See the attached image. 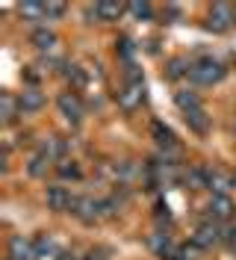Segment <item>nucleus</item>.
Listing matches in <instances>:
<instances>
[{
    "label": "nucleus",
    "instance_id": "22",
    "mask_svg": "<svg viewBox=\"0 0 236 260\" xmlns=\"http://www.w3.org/2000/svg\"><path fill=\"white\" fill-rule=\"evenodd\" d=\"M65 77L74 83V86H86V74H83V68H77V65H71V68L65 71Z\"/></svg>",
    "mask_w": 236,
    "mask_h": 260
},
{
    "label": "nucleus",
    "instance_id": "16",
    "mask_svg": "<svg viewBox=\"0 0 236 260\" xmlns=\"http://www.w3.org/2000/svg\"><path fill=\"white\" fill-rule=\"evenodd\" d=\"M32 251H36V260H47V257H56V245L50 237H36L32 243Z\"/></svg>",
    "mask_w": 236,
    "mask_h": 260
},
{
    "label": "nucleus",
    "instance_id": "29",
    "mask_svg": "<svg viewBox=\"0 0 236 260\" xmlns=\"http://www.w3.org/2000/svg\"><path fill=\"white\" fill-rule=\"evenodd\" d=\"M89 260H100V257H97V254H89Z\"/></svg>",
    "mask_w": 236,
    "mask_h": 260
},
{
    "label": "nucleus",
    "instance_id": "2",
    "mask_svg": "<svg viewBox=\"0 0 236 260\" xmlns=\"http://www.w3.org/2000/svg\"><path fill=\"white\" fill-rule=\"evenodd\" d=\"M68 210L74 213L80 222H86V225H89V222H94L97 216H104V204H100L97 198H89V195H86V198H74Z\"/></svg>",
    "mask_w": 236,
    "mask_h": 260
},
{
    "label": "nucleus",
    "instance_id": "12",
    "mask_svg": "<svg viewBox=\"0 0 236 260\" xmlns=\"http://www.w3.org/2000/svg\"><path fill=\"white\" fill-rule=\"evenodd\" d=\"M18 12H21V18H27L30 24H39V21L47 18V6L45 3H21Z\"/></svg>",
    "mask_w": 236,
    "mask_h": 260
},
{
    "label": "nucleus",
    "instance_id": "3",
    "mask_svg": "<svg viewBox=\"0 0 236 260\" xmlns=\"http://www.w3.org/2000/svg\"><path fill=\"white\" fill-rule=\"evenodd\" d=\"M56 107H59L62 118L71 121V124H77L80 118H83V104H80V98L74 92H62V95L56 98Z\"/></svg>",
    "mask_w": 236,
    "mask_h": 260
},
{
    "label": "nucleus",
    "instance_id": "17",
    "mask_svg": "<svg viewBox=\"0 0 236 260\" xmlns=\"http://www.w3.org/2000/svg\"><path fill=\"white\" fill-rule=\"evenodd\" d=\"M94 9H97V21H115V18H121L124 12V6L121 3H94Z\"/></svg>",
    "mask_w": 236,
    "mask_h": 260
},
{
    "label": "nucleus",
    "instance_id": "30",
    "mask_svg": "<svg viewBox=\"0 0 236 260\" xmlns=\"http://www.w3.org/2000/svg\"><path fill=\"white\" fill-rule=\"evenodd\" d=\"M233 186H236V178H233Z\"/></svg>",
    "mask_w": 236,
    "mask_h": 260
},
{
    "label": "nucleus",
    "instance_id": "13",
    "mask_svg": "<svg viewBox=\"0 0 236 260\" xmlns=\"http://www.w3.org/2000/svg\"><path fill=\"white\" fill-rule=\"evenodd\" d=\"M183 118H186L189 130H192V133H198V136H204L207 130H210V118H207V113H204V110H195V113H186Z\"/></svg>",
    "mask_w": 236,
    "mask_h": 260
},
{
    "label": "nucleus",
    "instance_id": "18",
    "mask_svg": "<svg viewBox=\"0 0 236 260\" xmlns=\"http://www.w3.org/2000/svg\"><path fill=\"white\" fill-rule=\"evenodd\" d=\"M0 110H3V124H12V121H15V110H21V107H18L15 104V98L9 95V92H3V95H0Z\"/></svg>",
    "mask_w": 236,
    "mask_h": 260
},
{
    "label": "nucleus",
    "instance_id": "28",
    "mask_svg": "<svg viewBox=\"0 0 236 260\" xmlns=\"http://www.w3.org/2000/svg\"><path fill=\"white\" fill-rule=\"evenodd\" d=\"M53 260H74V254H68V251H59V254H56Z\"/></svg>",
    "mask_w": 236,
    "mask_h": 260
},
{
    "label": "nucleus",
    "instance_id": "15",
    "mask_svg": "<svg viewBox=\"0 0 236 260\" xmlns=\"http://www.w3.org/2000/svg\"><path fill=\"white\" fill-rule=\"evenodd\" d=\"M30 42L39 50H50L53 45H56V36L47 30V27H36V30H32V36H30Z\"/></svg>",
    "mask_w": 236,
    "mask_h": 260
},
{
    "label": "nucleus",
    "instance_id": "14",
    "mask_svg": "<svg viewBox=\"0 0 236 260\" xmlns=\"http://www.w3.org/2000/svg\"><path fill=\"white\" fill-rule=\"evenodd\" d=\"M174 104L183 110V115L195 113V110H204V107H201V98L195 95V92H177V95H174Z\"/></svg>",
    "mask_w": 236,
    "mask_h": 260
},
{
    "label": "nucleus",
    "instance_id": "26",
    "mask_svg": "<svg viewBox=\"0 0 236 260\" xmlns=\"http://www.w3.org/2000/svg\"><path fill=\"white\" fill-rule=\"evenodd\" d=\"M65 12L62 3H47V18H59Z\"/></svg>",
    "mask_w": 236,
    "mask_h": 260
},
{
    "label": "nucleus",
    "instance_id": "20",
    "mask_svg": "<svg viewBox=\"0 0 236 260\" xmlns=\"http://www.w3.org/2000/svg\"><path fill=\"white\" fill-rule=\"evenodd\" d=\"M189 180H192V186H210L213 175L204 172V169H192V172H189Z\"/></svg>",
    "mask_w": 236,
    "mask_h": 260
},
{
    "label": "nucleus",
    "instance_id": "19",
    "mask_svg": "<svg viewBox=\"0 0 236 260\" xmlns=\"http://www.w3.org/2000/svg\"><path fill=\"white\" fill-rule=\"evenodd\" d=\"M47 162L50 160H47L45 154H36V157L27 162V175H30V178H42V175L47 172Z\"/></svg>",
    "mask_w": 236,
    "mask_h": 260
},
{
    "label": "nucleus",
    "instance_id": "4",
    "mask_svg": "<svg viewBox=\"0 0 236 260\" xmlns=\"http://www.w3.org/2000/svg\"><path fill=\"white\" fill-rule=\"evenodd\" d=\"M142 101H145V83H127L124 92H118V104L127 113H133Z\"/></svg>",
    "mask_w": 236,
    "mask_h": 260
},
{
    "label": "nucleus",
    "instance_id": "1",
    "mask_svg": "<svg viewBox=\"0 0 236 260\" xmlns=\"http://www.w3.org/2000/svg\"><path fill=\"white\" fill-rule=\"evenodd\" d=\"M224 74H227V68H224L219 59H213V56H204V59H198V62L189 65V80L198 83V86H213V83H219Z\"/></svg>",
    "mask_w": 236,
    "mask_h": 260
},
{
    "label": "nucleus",
    "instance_id": "11",
    "mask_svg": "<svg viewBox=\"0 0 236 260\" xmlns=\"http://www.w3.org/2000/svg\"><path fill=\"white\" fill-rule=\"evenodd\" d=\"M207 210H210L213 219H230L233 204H230V198H227V195L221 192V195H213V198H210V207H207Z\"/></svg>",
    "mask_w": 236,
    "mask_h": 260
},
{
    "label": "nucleus",
    "instance_id": "23",
    "mask_svg": "<svg viewBox=\"0 0 236 260\" xmlns=\"http://www.w3.org/2000/svg\"><path fill=\"white\" fill-rule=\"evenodd\" d=\"M59 175H62V178H71V180L83 178V175H80V169L74 166V162H71V166H68V162H59Z\"/></svg>",
    "mask_w": 236,
    "mask_h": 260
},
{
    "label": "nucleus",
    "instance_id": "24",
    "mask_svg": "<svg viewBox=\"0 0 236 260\" xmlns=\"http://www.w3.org/2000/svg\"><path fill=\"white\" fill-rule=\"evenodd\" d=\"M183 65H186L183 59H174V62L168 65V77H172V80L174 77H180V74H189V68H183Z\"/></svg>",
    "mask_w": 236,
    "mask_h": 260
},
{
    "label": "nucleus",
    "instance_id": "21",
    "mask_svg": "<svg viewBox=\"0 0 236 260\" xmlns=\"http://www.w3.org/2000/svg\"><path fill=\"white\" fill-rule=\"evenodd\" d=\"M127 9H130V12H133V15L139 18H145V21H148V18L154 15V9H151V6H148V3H130V6H127Z\"/></svg>",
    "mask_w": 236,
    "mask_h": 260
},
{
    "label": "nucleus",
    "instance_id": "8",
    "mask_svg": "<svg viewBox=\"0 0 236 260\" xmlns=\"http://www.w3.org/2000/svg\"><path fill=\"white\" fill-rule=\"evenodd\" d=\"M9 260H36L32 243L27 237H12L9 240Z\"/></svg>",
    "mask_w": 236,
    "mask_h": 260
},
{
    "label": "nucleus",
    "instance_id": "5",
    "mask_svg": "<svg viewBox=\"0 0 236 260\" xmlns=\"http://www.w3.org/2000/svg\"><path fill=\"white\" fill-rule=\"evenodd\" d=\"M45 201H47V207H50V210H68V207H71V201H74V195L68 192L65 186L53 183V186H47Z\"/></svg>",
    "mask_w": 236,
    "mask_h": 260
},
{
    "label": "nucleus",
    "instance_id": "6",
    "mask_svg": "<svg viewBox=\"0 0 236 260\" xmlns=\"http://www.w3.org/2000/svg\"><path fill=\"white\" fill-rule=\"evenodd\" d=\"M230 21H233V15H230V6H224V3H213L207 27H210V30H216V32H224L227 27H230Z\"/></svg>",
    "mask_w": 236,
    "mask_h": 260
},
{
    "label": "nucleus",
    "instance_id": "25",
    "mask_svg": "<svg viewBox=\"0 0 236 260\" xmlns=\"http://www.w3.org/2000/svg\"><path fill=\"white\" fill-rule=\"evenodd\" d=\"M118 53L127 59V65H133V62H130V59H133V42H127V39H124V42H118Z\"/></svg>",
    "mask_w": 236,
    "mask_h": 260
},
{
    "label": "nucleus",
    "instance_id": "10",
    "mask_svg": "<svg viewBox=\"0 0 236 260\" xmlns=\"http://www.w3.org/2000/svg\"><path fill=\"white\" fill-rule=\"evenodd\" d=\"M42 104H45V95H42L39 89H24L21 98H18L21 113H36V110H42Z\"/></svg>",
    "mask_w": 236,
    "mask_h": 260
},
{
    "label": "nucleus",
    "instance_id": "7",
    "mask_svg": "<svg viewBox=\"0 0 236 260\" xmlns=\"http://www.w3.org/2000/svg\"><path fill=\"white\" fill-rule=\"evenodd\" d=\"M192 240H195L198 248H210V245H216L221 240V231H219L216 222H207V225H198V231H195Z\"/></svg>",
    "mask_w": 236,
    "mask_h": 260
},
{
    "label": "nucleus",
    "instance_id": "27",
    "mask_svg": "<svg viewBox=\"0 0 236 260\" xmlns=\"http://www.w3.org/2000/svg\"><path fill=\"white\" fill-rule=\"evenodd\" d=\"M224 240H227V245H230V248L236 251V228H230V231L224 234Z\"/></svg>",
    "mask_w": 236,
    "mask_h": 260
},
{
    "label": "nucleus",
    "instance_id": "9",
    "mask_svg": "<svg viewBox=\"0 0 236 260\" xmlns=\"http://www.w3.org/2000/svg\"><path fill=\"white\" fill-rule=\"evenodd\" d=\"M151 133H154V139H157V145L162 151H168V154H177V142H174V133L162 121H154L151 124Z\"/></svg>",
    "mask_w": 236,
    "mask_h": 260
}]
</instances>
